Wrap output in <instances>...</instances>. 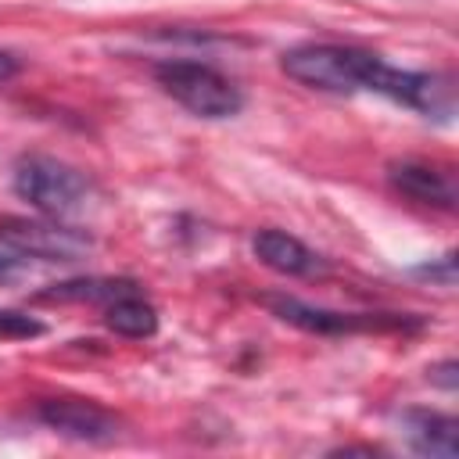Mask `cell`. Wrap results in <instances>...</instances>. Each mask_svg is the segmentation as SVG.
I'll use <instances>...</instances> for the list:
<instances>
[{
  "label": "cell",
  "instance_id": "obj_5",
  "mask_svg": "<svg viewBox=\"0 0 459 459\" xmlns=\"http://www.w3.org/2000/svg\"><path fill=\"white\" fill-rule=\"evenodd\" d=\"M36 420L43 427H50L61 437L72 441H86V445H104L118 437V416L108 412L104 405L90 402V398H47L36 409Z\"/></svg>",
  "mask_w": 459,
  "mask_h": 459
},
{
  "label": "cell",
  "instance_id": "obj_1",
  "mask_svg": "<svg viewBox=\"0 0 459 459\" xmlns=\"http://www.w3.org/2000/svg\"><path fill=\"white\" fill-rule=\"evenodd\" d=\"M280 68L323 93H384L412 111L441 115L448 111V82L430 72L394 68L380 54L348 43H298L283 50Z\"/></svg>",
  "mask_w": 459,
  "mask_h": 459
},
{
  "label": "cell",
  "instance_id": "obj_3",
  "mask_svg": "<svg viewBox=\"0 0 459 459\" xmlns=\"http://www.w3.org/2000/svg\"><path fill=\"white\" fill-rule=\"evenodd\" d=\"M154 79L179 108L197 118H233L244 108V93L237 90V82L204 61L169 57L154 65Z\"/></svg>",
  "mask_w": 459,
  "mask_h": 459
},
{
  "label": "cell",
  "instance_id": "obj_9",
  "mask_svg": "<svg viewBox=\"0 0 459 459\" xmlns=\"http://www.w3.org/2000/svg\"><path fill=\"white\" fill-rule=\"evenodd\" d=\"M455 420L430 409H409L402 412V434L412 452L430 459H455Z\"/></svg>",
  "mask_w": 459,
  "mask_h": 459
},
{
  "label": "cell",
  "instance_id": "obj_6",
  "mask_svg": "<svg viewBox=\"0 0 459 459\" xmlns=\"http://www.w3.org/2000/svg\"><path fill=\"white\" fill-rule=\"evenodd\" d=\"M251 251L265 269H273L280 276L312 280V276L326 273V258L319 251H312L305 240H298L283 230H258L255 240H251Z\"/></svg>",
  "mask_w": 459,
  "mask_h": 459
},
{
  "label": "cell",
  "instance_id": "obj_12",
  "mask_svg": "<svg viewBox=\"0 0 459 459\" xmlns=\"http://www.w3.org/2000/svg\"><path fill=\"white\" fill-rule=\"evenodd\" d=\"M43 333V323L25 316V312H11V308H0V337H39Z\"/></svg>",
  "mask_w": 459,
  "mask_h": 459
},
{
  "label": "cell",
  "instance_id": "obj_13",
  "mask_svg": "<svg viewBox=\"0 0 459 459\" xmlns=\"http://www.w3.org/2000/svg\"><path fill=\"white\" fill-rule=\"evenodd\" d=\"M25 262H29L25 255H18V251H11V247H0V283L22 276V273H25Z\"/></svg>",
  "mask_w": 459,
  "mask_h": 459
},
{
  "label": "cell",
  "instance_id": "obj_4",
  "mask_svg": "<svg viewBox=\"0 0 459 459\" xmlns=\"http://www.w3.org/2000/svg\"><path fill=\"white\" fill-rule=\"evenodd\" d=\"M0 244L25 255V258H43V262H75L82 258L93 240L90 233L65 226V219H25V215H7L0 219Z\"/></svg>",
  "mask_w": 459,
  "mask_h": 459
},
{
  "label": "cell",
  "instance_id": "obj_8",
  "mask_svg": "<svg viewBox=\"0 0 459 459\" xmlns=\"http://www.w3.org/2000/svg\"><path fill=\"white\" fill-rule=\"evenodd\" d=\"M387 179L394 190H402L405 197L420 201V204H434V208H455V183L448 172L427 165V161H394L387 165Z\"/></svg>",
  "mask_w": 459,
  "mask_h": 459
},
{
  "label": "cell",
  "instance_id": "obj_10",
  "mask_svg": "<svg viewBox=\"0 0 459 459\" xmlns=\"http://www.w3.org/2000/svg\"><path fill=\"white\" fill-rule=\"evenodd\" d=\"M104 323L108 330L122 333V337H133V341H143V337H154L158 333V312L147 298H140V290H122L118 298H111L104 305Z\"/></svg>",
  "mask_w": 459,
  "mask_h": 459
},
{
  "label": "cell",
  "instance_id": "obj_14",
  "mask_svg": "<svg viewBox=\"0 0 459 459\" xmlns=\"http://www.w3.org/2000/svg\"><path fill=\"white\" fill-rule=\"evenodd\" d=\"M430 380H434V384H441L445 391H452V387H455V362L448 359V362L434 366V369H430Z\"/></svg>",
  "mask_w": 459,
  "mask_h": 459
},
{
  "label": "cell",
  "instance_id": "obj_11",
  "mask_svg": "<svg viewBox=\"0 0 459 459\" xmlns=\"http://www.w3.org/2000/svg\"><path fill=\"white\" fill-rule=\"evenodd\" d=\"M136 283L129 280H68V283H54V290H47V301H100L108 305L111 298H118L122 290H133Z\"/></svg>",
  "mask_w": 459,
  "mask_h": 459
},
{
  "label": "cell",
  "instance_id": "obj_2",
  "mask_svg": "<svg viewBox=\"0 0 459 459\" xmlns=\"http://www.w3.org/2000/svg\"><path fill=\"white\" fill-rule=\"evenodd\" d=\"M11 183L22 201H29L39 215H50V219H72V215L86 212V204L93 197L90 179L75 165L50 158V154L18 158Z\"/></svg>",
  "mask_w": 459,
  "mask_h": 459
},
{
  "label": "cell",
  "instance_id": "obj_15",
  "mask_svg": "<svg viewBox=\"0 0 459 459\" xmlns=\"http://www.w3.org/2000/svg\"><path fill=\"white\" fill-rule=\"evenodd\" d=\"M11 75H18V57L11 50H0V82H7Z\"/></svg>",
  "mask_w": 459,
  "mask_h": 459
},
{
  "label": "cell",
  "instance_id": "obj_7",
  "mask_svg": "<svg viewBox=\"0 0 459 459\" xmlns=\"http://www.w3.org/2000/svg\"><path fill=\"white\" fill-rule=\"evenodd\" d=\"M265 305L273 308V316H280L283 323H294L308 333H351V330H369V326H402L405 319H377V316H359V312H330V308H316L305 305L298 298H265Z\"/></svg>",
  "mask_w": 459,
  "mask_h": 459
}]
</instances>
